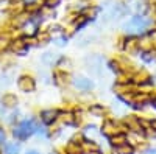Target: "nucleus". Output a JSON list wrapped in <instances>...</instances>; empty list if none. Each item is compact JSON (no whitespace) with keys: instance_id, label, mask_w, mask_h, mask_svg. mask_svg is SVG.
Masks as SVG:
<instances>
[{"instance_id":"obj_2","label":"nucleus","mask_w":156,"mask_h":154,"mask_svg":"<svg viewBox=\"0 0 156 154\" xmlns=\"http://www.w3.org/2000/svg\"><path fill=\"white\" fill-rule=\"evenodd\" d=\"M101 11H103L105 20H114L125 14V8L119 2H115V0H106L101 6Z\"/></svg>"},{"instance_id":"obj_11","label":"nucleus","mask_w":156,"mask_h":154,"mask_svg":"<svg viewBox=\"0 0 156 154\" xmlns=\"http://www.w3.org/2000/svg\"><path fill=\"white\" fill-rule=\"evenodd\" d=\"M2 104L6 106V108H14V106L17 104L16 95H12V94H5L3 98H2Z\"/></svg>"},{"instance_id":"obj_8","label":"nucleus","mask_w":156,"mask_h":154,"mask_svg":"<svg viewBox=\"0 0 156 154\" xmlns=\"http://www.w3.org/2000/svg\"><path fill=\"white\" fill-rule=\"evenodd\" d=\"M58 115L59 112L58 111H53V109H50V111H42L41 112V118L45 125H50V123H53L56 118H58Z\"/></svg>"},{"instance_id":"obj_15","label":"nucleus","mask_w":156,"mask_h":154,"mask_svg":"<svg viewBox=\"0 0 156 154\" xmlns=\"http://www.w3.org/2000/svg\"><path fill=\"white\" fill-rule=\"evenodd\" d=\"M115 152L117 154H133V146L126 142L120 146H115Z\"/></svg>"},{"instance_id":"obj_1","label":"nucleus","mask_w":156,"mask_h":154,"mask_svg":"<svg viewBox=\"0 0 156 154\" xmlns=\"http://www.w3.org/2000/svg\"><path fill=\"white\" fill-rule=\"evenodd\" d=\"M151 25H153V19L151 17H147V16H133L131 19H126L122 23V30L126 34L139 36V34H145Z\"/></svg>"},{"instance_id":"obj_12","label":"nucleus","mask_w":156,"mask_h":154,"mask_svg":"<svg viewBox=\"0 0 156 154\" xmlns=\"http://www.w3.org/2000/svg\"><path fill=\"white\" fill-rule=\"evenodd\" d=\"M109 142L114 145V146H120V145H123V143H126L128 142V139H126V135L125 134H115V135H112V137H109Z\"/></svg>"},{"instance_id":"obj_21","label":"nucleus","mask_w":156,"mask_h":154,"mask_svg":"<svg viewBox=\"0 0 156 154\" xmlns=\"http://www.w3.org/2000/svg\"><path fill=\"white\" fill-rule=\"evenodd\" d=\"M59 2H61V0H45V6H48V8H55Z\"/></svg>"},{"instance_id":"obj_17","label":"nucleus","mask_w":156,"mask_h":154,"mask_svg":"<svg viewBox=\"0 0 156 154\" xmlns=\"http://www.w3.org/2000/svg\"><path fill=\"white\" fill-rule=\"evenodd\" d=\"M9 45H11V42H9L8 37H6V36H0V53H2V51H5Z\"/></svg>"},{"instance_id":"obj_24","label":"nucleus","mask_w":156,"mask_h":154,"mask_svg":"<svg viewBox=\"0 0 156 154\" xmlns=\"http://www.w3.org/2000/svg\"><path fill=\"white\" fill-rule=\"evenodd\" d=\"M2 142H5V131L0 128V143H2Z\"/></svg>"},{"instance_id":"obj_27","label":"nucleus","mask_w":156,"mask_h":154,"mask_svg":"<svg viewBox=\"0 0 156 154\" xmlns=\"http://www.w3.org/2000/svg\"><path fill=\"white\" fill-rule=\"evenodd\" d=\"M27 154H39V152H37V151H33V149H31V151H27Z\"/></svg>"},{"instance_id":"obj_32","label":"nucleus","mask_w":156,"mask_h":154,"mask_svg":"<svg viewBox=\"0 0 156 154\" xmlns=\"http://www.w3.org/2000/svg\"><path fill=\"white\" fill-rule=\"evenodd\" d=\"M53 154H55V152H53Z\"/></svg>"},{"instance_id":"obj_18","label":"nucleus","mask_w":156,"mask_h":154,"mask_svg":"<svg viewBox=\"0 0 156 154\" xmlns=\"http://www.w3.org/2000/svg\"><path fill=\"white\" fill-rule=\"evenodd\" d=\"M55 78H56V83L58 84H64V83H67V75L64 73V72H58L56 75H55Z\"/></svg>"},{"instance_id":"obj_30","label":"nucleus","mask_w":156,"mask_h":154,"mask_svg":"<svg viewBox=\"0 0 156 154\" xmlns=\"http://www.w3.org/2000/svg\"><path fill=\"white\" fill-rule=\"evenodd\" d=\"M153 106H154V108H156V100H154V101H153Z\"/></svg>"},{"instance_id":"obj_22","label":"nucleus","mask_w":156,"mask_h":154,"mask_svg":"<svg viewBox=\"0 0 156 154\" xmlns=\"http://www.w3.org/2000/svg\"><path fill=\"white\" fill-rule=\"evenodd\" d=\"M48 37H50V36H48V33H42V34H39V36H37V39H39V42L45 44V42L48 41Z\"/></svg>"},{"instance_id":"obj_16","label":"nucleus","mask_w":156,"mask_h":154,"mask_svg":"<svg viewBox=\"0 0 156 154\" xmlns=\"http://www.w3.org/2000/svg\"><path fill=\"white\" fill-rule=\"evenodd\" d=\"M61 120H62L64 123H67V125H72V123H75V117H73V114H70V112L61 114Z\"/></svg>"},{"instance_id":"obj_26","label":"nucleus","mask_w":156,"mask_h":154,"mask_svg":"<svg viewBox=\"0 0 156 154\" xmlns=\"http://www.w3.org/2000/svg\"><path fill=\"white\" fill-rule=\"evenodd\" d=\"M150 126H151L153 129L156 131V120H151V121H150Z\"/></svg>"},{"instance_id":"obj_13","label":"nucleus","mask_w":156,"mask_h":154,"mask_svg":"<svg viewBox=\"0 0 156 154\" xmlns=\"http://www.w3.org/2000/svg\"><path fill=\"white\" fill-rule=\"evenodd\" d=\"M3 154H20V146L17 143H6Z\"/></svg>"},{"instance_id":"obj_3","label":"nucleus","mask_w":156,"mask_h":154,"mask_svg":"<svg viewBox=\"0 0 156 154\" xmlns=\"http://www.w3.org/2000/svg\"><path fill=\"white\" fill-rule=\"evenodd\" d=\"M36 129H37V123L34 120H23L12 129V134L19 140H25L30 135H33L36 132Z\"/></svg>"},{"instance_id":"obj_9","label":"nucleus","mask_w":156,"mask_h":154,"mask_svg":"<svg viewBox=\"0 0 156 154\" xmlns=\"http://www.w3.org/2000/svg\"><path fill=\"white\" fill-rule=\"evenodd\" d=\"M103 134L108 135V137H112L115 134H119V129H117V125L114 121H106L103 125Z\"/></svg>"},{"instance_id":"obj_7","label":"nucleus","mask_w":156,"mask_h":154,"mask_svg":"<svg viewBox=\"0 0 156 154\" xmlns=\"http://www.w3.org/2000/svg\"><path fill=\"white\" fill-rule=\"evenodd\" d=\"M11 48L16 55H23L28 50V44L25 42V39H16L14 42H11Z\"/></svg>"},{"instance_id":"obj_4","label":"nucleus","mask_w":156,"mask_h":154,"mask_svg":"<svg viewBox=\"0 0 156 154\" xmlns=\"http://www.w3.org/2000/svg\"><path fill=\"white\" fill-rule=\"evenodd\" d=\"M126 9L134 16H145L148 11V5L145 0H126Z\"/></svg>"},{"instance_id":"obj_10","label":"nucleus","mask_w":156,"mask_h":154,"mask_svg":"<svg viewBox=\"0 0 156 154\" xmlns=\"http://www.w3.org/2000/svg\"><path fill=\"white\" fill-rule=\"evenodd\" d=\"M125 50L128 51V53H131V55H134V53H137V51L140 50V47H139V41L137 39H128L126 41V44H125Z\"/></svg>"},{"instance_id":"obj_31","label":"nucleus","mask_w":156,"mask_h":154,"mask_svg":"<svg viewBox=\"0 0 156 154\" xmlns=\"http://www.w3.org/2000/svg\"><path fill=\"white\" fill-rule=\"evenodd\" d=\"M0 154H2V151H0Z\"/></svg>"},{"instance_id":"obj_25","label":"nucleus","mask_w":156,"mask_h":154,"mask_svg":"<svg viewBox=\"0 0 156 154\" xmlns=\"http://www.w3.org/2000/svg\"><path fill=\"white\" fill-rule=\"evenodd\" d=\"M144 154H156V148H148L147 151H144Z\"/></svg>"},{"instance_id":"obj_28","label":"nucleus","mask_w":156,"mask_h":154,"mask_svg":"<svg viewBox=\"0 0 156 154\" xmlns=\"http://www.w3.org/2000/svg\"><path fill=\"white\" fill-rule=\"evenodd\" d=\"M87 154H100V152H98V151H89Z\"/></svg>"},{"instance_id":"obj_20","label":"nucleus","mask_w":156,"mask_h":154,"mask_svg":"<svg viewBox=\"0 0 156 154\" xmlns=\"http://www.w3.org/2000/svg\"><path fill=\"white\" fill-rule=\"evenodd\" d=\"M103 109L101 106H98V104H95V106H90V114H94V115H101L103 114Z\"/></svg>"},{"instance_id":"obj_5","label":"nucleus","mask_w":156,"mask_h":154,"mask_svg":"<svg viewBox=\"0 0 156 154\" xmlns=\"http://www.w3.org/2000/svg\"><path fill=\"white\" fill-rule=\"evenodd\" d=\"M72 83H73V87L76 89V91H80V92H87V91H90V89L94 87L92 80L86 78V76H75Z\"/></svg>"},{"instance_id":"obj_14","label":"nucleus","mask_w":156,"mask_h":154,"mask_svg":"<svg viewBox=\"0 0 156 154\" xmlns=\"http://www.w3.org/2000/svg\"><path fill=\"white\" fill-rule=\"evenodd\" d=\"M56 61H58V56H56L55 53H50V51L42 56V62L45 64V66H53Z\"/></svg>"},{"instance_id":"obj_19","label":"nucleus","mask_w":156,"mask_h":154,"mask_svg":"<svg viewBox=\"0 0 156 154\" xmlns=\"http://www.w3.org/2000/svg\"><path fill=\"white\" fill-rule=\"evenodd\" d=\"M84 134H86L87 137H92V139H94V137L98 134V129H97L95 126H87L86 131H84Z\"/></svg>"},{"instance_id":"obj_29","label":"nucleus","mask_w":156,"mask_h":154,"mask_svg":"<svg viewBox=\"0 0 156 154\" xmlns=\"http://www.w3.org/2000/svg\"><path fill=\"white\" fill-rule=\"evenodd\" d=\"M23 2H25V3H33L34 0H23Z\"/></svg>"},{"instance_id":"obj_23","label":"nucleus","mask_w":156,"mask_h":154,"mask_svg":"<svg viewBox=\"0 0 156 154\" xmlns=\"http://www.w3.org/2000/svg\"><path fill=\"white\" fill-rule=\"evenodd\" d=\"M66 41H67V37L66 36H61V37H56V39H55V44L56 45H64V44H66Z\"/></svg>"},{"instance_id":"obj_6","label":"nucleus","mask_w":156,"mask_h":154,"mask_svg":"<svg viewBox=\"0 0 156 154\" xmlns=\"http://www.w3.org/2000/svg\"><path fill=\"white\" fill-rule=\"evenodd\" d=\"M17 86H19V89H20L22 92H33L34 87H36L34 80L31 78V76H27V75L20 76L19 81H17Z\"/></svg>"}]
</instances>
